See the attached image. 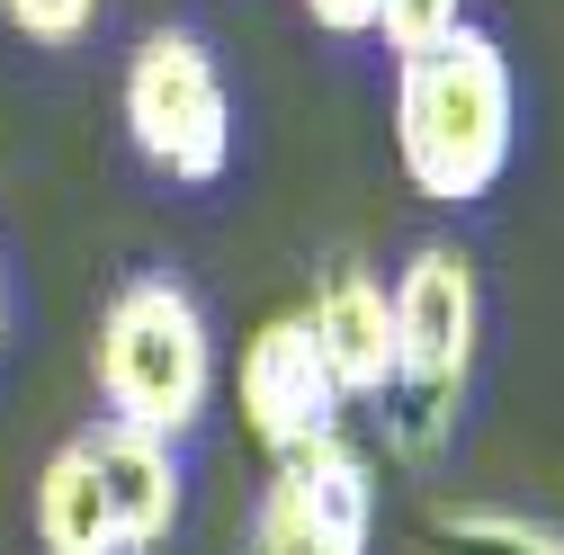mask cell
<instances>
[{
  "label": "cell",
  "mask_w": 564,
  "mask_h": 555,
  "mask_svg": "<svg viewBox=\"0 0 564 555\" xmlns=\"http://www.w3.org/2000/svg\"><path fill=\"white\" fill-rule=\"evenodd\" d=\"M511 134H520V81L484 28L394 54V162L431 206H475L511 171Z\"/></svg>",
  "instance_id": "obj_1"
},
{
  "label": "cell",
  "mask_w": 564,
  "mask_h": 555,
  "mask_svg": "<svg viewBox=\"0 0 564 555\" xmlns=\"http://www.w3.org/2000/svg\"><path fill=\"white\" fill-rule=\"evenodd\" d=\"M394 377H386V448L403 466H431L457 431V403L475 377V331H484V296H475V260L457 242H421L394 278Z\"/></svg>",
  "instance_id": "obj_2"
},
{
  "label": "cell",
  "mask_w": 564,
  "mask_h": 555,
  "mask_svg": "<svg viewBox=\"0 0 564 555\" xmlns=\"http://www.w3.org/2000/svg\"><path fill=\"white\" fill-rule=\"evenodd\" d=\"M90 368H99L108 422L180 439L206 422V394H216V331H206V314L180 278H126L99 314Z\"/></svg>",
  "instance_id": "obj_3"
},
{
  "label": "cell",
  "mask_w": 564,
  "mask_h": 555,
  "mask_svg": "<svg viewBox=\"0 0 564 555\" xmlns=\"http://www.w3.org/2000/svg\"><path fill=\"white\" fill-rule=\"evenodd\" d=\"M126 134L162 179H225L234 162V99H225V73L188 28H153L144 45L126 54Z\"/></svg>",
  "instance_id": "obj_4"
},
{
  "label": "cell",
  "mask_w": 564,
  "mask_h": 555,
  "mask_svg": "<svg viewBox=\"0 0 564 555\" xmlns=\"http://www.w3.org/2000/svg\"><path fill=\"white\" fill-rule=\"evenodd\" d=\"M368 529H377L368 457L332 431V439H314L296 457H278L242 555H368Z\"/></svg>",
  "instance_id": "obj_5"
},
{
  "label": "cell",
  "mask_w": 564,
  "mask_h": 555,
  "mask_svg": "<svg viewBox=\"0 0 564 555\" xmlns=\"http://www.w3.org/2000/svg\"><path fill=\"white\" fill-rule=\"evenodd\" d=\"M340 412L349 403H340V385H332V368L314 350L305 314H278V323H260L242 340V422H251V439L269 457H296V448L332 439Z\"/></svg>",
  "instance_id": "obj_6"
},
{
  "label": "cell",
  "mask_w": 564,
  "mask_h": 555,
  "mask_svg": "<svg viewBox=\"0 0 564 555\" xmlns=\"http://www.w3.org/2000/svg\"><path fill=\"white\" fill-rule=\"evenodd\" d=\"M305 331H314L340 403H386V377H394V296H386V278H368L359 260H332L314 278Z\"/></svg>",
  "instance_id": "obj_7"
},
{
  "label": "cell",
  "mask_w": 564,
  "mask_h": 555,
  "mask_svg": "<svg viewBox=\"0 0 564 555\" xmlns=\"http://www.w3.org/2000/svg\"><path fill=\"white\" fill-rule=\"evenodd\" d=\"M90 439V466H99V493H108V520H117V546H162L180 529V457L171 439L153 431H126V422H99L82 431Z\"/></svg>",
  "instance_id": "obj_8"
},
{
  "label": "cell",
  "mask_w": 564,
  "mask_h": 555,
  "mask_svg": "<svg viewBox=\"0 0 564 555\" xmlns=\"http://www.w3.org/2000/svg\"><path fill=\"white\" fill-rule=\"evenodd\" d=\"M36 546L45 555H126L117 546V520H108V493H99V466H90V439H63L36 475Z\"/></svg>",
  "instance_id": "obj_9"
},
{
  "label": "cell",
  "mask_w": 564,
  "mask_h": 555,
  "mask_svg": "<svg viewBox=\"0 0 564 555\" xmlns=\"http://www.w3.org/2000/svg\"><path fill=\"white\" fill-rule=\"evenodd\" d=\"M431 555H564V529L529 511H492V502H440Z\"/></svg>",
  "instance_id": "obj_10"
},
{
  "label": "cell",
  "mask_w": 564,
  "mask_h": 555,
  "mask_svg": "<svg viewBox=\"0 0 564 555\" xmlns=\"http://www.w3.org/2000/svg\"><path fill=\"white\" fill-rule=\"evenodd\" d=\"M457 28H466V0H377V28L368 36H386L394 54H421V45H440Z\"/></svg>",
  "instance_id": "obj_11"
},
{
  "label": "cell",
  "mask_w": 564,
  "mask_h": 555,
  "mask_svg": "<svg viewBox=\"0 0 564 555\" xmlns=\"http://www.w3.org/2000/svg\"><path fill=\"white\" fill-rule=\"evenodd\" d=\"M0 19H10L19 36H36V45H82L90 19H99V0H0Z\"/></svg>",
  "instance_id": "obj_12"
},
{
  "label": "cell",
  "mask_w": 564,
  "mask_h": 555,
  "mask_svg": "<svg viewBox=\"0 0 564 555\" xmlns=\"http://www.w3.org/2000/svg\"><path fill=\"white\" fill-rule=\"evenodd\" d=\"M305 19L332 28V36H368L377 28V0H305Z\"/></svg>",
  "instance_id": "obj_13"
},
{
  "label": "cell",
  "mask_w": 564,
  "mask_h": 555,
  "mask_svg": "<svg viewBox=\"0 0 564 555\" xmlns=\"http://www.w3.org/2000/svg\"><path fill=\"white\" fill-rule=\"evenodd\" d=\"M0 331H10V278H0Z\"/></svg>",
  "instance_id": "obj_14"
}]
</instances>
